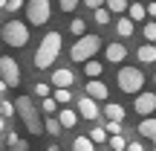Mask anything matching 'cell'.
Listing matches in <instances>:
<instances>
[{
	"label": "cell",
	"mask_w": 156,
	"mask_h": 151,
	"mask_svg": "<svg viewBox=\"0 0 156 151\" xmlns=\"http://www.w3.org/2000/svg\"><path fill=\"white\" fill-rule=\"evenodd\" d=\"M58 55H61V32L52 29V32H46L41 38L38 50H35V58H32V67L35 70H52Z\"/></svg>",
	"instance_id": "1"
},
{
	"label": "cell",
	"mask_w": 156,
	"mask_h": 151,
	"mask_svg": "<svg viewBox=\"0 0 156 151\" xmlns=\"http://www.w3.org/2000/svg\"><path fill=\"white\" fill-rule=\"evenodd\" d=\"M15 113L23 119V125H26V131L32 137L44 134V122H41V116H38V102H35L32 96H17L15 99Z\"/></svg>",
	"instance_id": "2"
},
{
	"label": "cell",
	"mask_w": 156,
	"mask_h": 151,
	"mask_svg": "<svg viewBox=\"0 0 156 151\" xmlns=\"http://www.w3.org/2000/svg\"><path fill=\"white\" fill-rule=\"evenodd\" d=\"M98 50H101V35L87 32V35H81V38H75V44L69 47V58H73L75 64H87V61H93V55Z\"/></svg>",
	"instance_id": "3"
},
{
	"label": "cell",
	"mask_w": 156,
	"mask_h": 151,
	"mask_svg": "<svg viewBox=\"0 0 156 151\" xmlns=\"http://www.w3.org/2000/svg\"><path fill=\"white\" fill-rule=\"evenodd\" d=\"M0 38L6 41L9 47H15V50H23V47L29 44V26L23 21H6L3 26H0Z\"/></svg>",
	"instance_id": "4"
},
{
	"label": "cell",
	"mask_w": 156,
	"mask_h": 151,
	"mask_svg": "<svg viewBox=\"0 0 156 151\" xmlns=\"http://www.w3.org/2000/svg\"><path fill=\"white\" fill-rule=\"evenodd\" d=\"M116 81H119V90H122V93L139 96L142 93V84H145V73H142L139 67H122L119 76H116Z\"/></svg>",
	"instance_id": "5"
},
{
	"label": "cell",
	"mask_w": 156,
	"mask_h": 151,
	"mask_svg": "<svg viewBox=\"0 0 156 151\" xmlns=\"http://www.w3.org/2000/svg\"><path fill=\"white\" fill-rule=\"evenodd\" d=\"M26 21L32 26H44L46 21L52 17V3L49 0H26Z\"/></svg>",
	"instance_id": "6"
},
{
	"label": "cell",
	"mask_w": 156,
	"mask_h": 151,
	"mask_svg": "<svg viewBox=\"0 0 156 151\" xmlns=\"http://www.w3.org/2000/svg\"><path fill=\"white\" fill-rule=\"evenodd\" d=\"M0 81L6 87H20V67L12 55H0Z\"/></svg>",
	"instance_id": "7"
},
{
	"label": "cell",
	"mask_w": 156,
	"mask_h": 151,
	"mask_svg": "<svg viewBox=\"0 0 156 151\" xmlns=\"http://www.w3.org/2000/svg\"><path fill=\"white\" fill-rule=\"evenodd\" d=\"M133 111L139 113L142 119L153 116V113H156V93H153V90H142V93L136 96V102H133Z\"/></svg>",
	"instance_id": "8"
},
{
	"label": "cell",
	"mask_w": 156,
	"mask_h": 151,
	"mask_svg": "<svg viewBox=\"0 0 156 151\" xmlns=\"http://www.w3.org/2000/svg\"><path fill=\"white\" fill-rule=\"evenodd\" d=\"M49 84H52V87H61V90H69L75 84V73L69 67H55L52 76H49Z\"/></svg>",
	"instance_id": "9"
},
{
	"label": "cell",
	"mask_w": 156,
	"mask_h": 151,
	"mask_svg": "<svg viewBox=\"0 0 156 151\" xmlns=\"http://www.w3.org/2000/svg\"><path fill=\"white\" fill-rule=\"evenodd\" d=\"M78 116H84L87 119V122H95V119L101 116V108H98V102H93L90 99V96H81V99H78Z\"/></svg>",
	"instance_id": "10"
},
{
	"label": "cell",
	"mask_w": 156,
	"mask_h": 151,
	"mask_svg": "<svg viewBox=\"0 0 156 151\" xmlns=\"http://www.w3.org/2000/svg\"><path fill=\"white\" fill-rule=\"evenodd\" d=\"M84 96H90L93 102H107L110 90H107V84L101 81V78H93V81H87V84H84Z\"/></svg>",
	"instance_id": "11"
},
{
	"label": "cell",
	"mask_w": 156,
	"mask_h": 151,
	"mask_svg": "<svg viewBox=\"0 0 156 151\" xmlns=\"http://www.w3.org/2000/svg\"><path fill=\"white\" fill-rule=\"evenodd\" d=\"M124 58H127V47H124L122 41H113V44L104 47V61L107 64H122Z\"/></svg>",
	"instance_id": "12"
},
{
	"label": "cell",
	"mask_w": 156,
	"mask_h": 151,
	"mask_svg": "<svg viewBox=\"0 0 156 151\" xmlns=\"http://www.w3.org/2000/svg\"><path fill=\"white\" fill-rule=\"evenodd\" d=\"M55 119H58V125H61L64 131H73L75 125H78V113L73 111V108H58Z\"/></svg>",
	"instance_id": "13"
},
{
	"label": "cell",
	"mask_w": 156,
	"mask_h": 151,
	"mask_svg": "<svg viewBox=\"0 0 156 151\" xmlns=\"http://www.w3.org/2000/svg\"><path fill=\"white\" fill-rule=\"evenodd\" d=\"M101 113L107 116V122H122L127 116V108L119 105V102H107V108H101Z\"/></svg>",
	"instance_id": "14"
},
{
	"label": "cell",
	"mask_w": 156,
	"mask_h": 151,
	"mask_svg": "<svg viewBox=\"0 0 156 151\" xmlns=\"http://www.w3.org/2000/svg\"><path fill=\"white\" fill-rule=\"evenodd\" d=\"M139 137H145V140H153V151H156V116H147L139 122Z\"/></svg>",
	"instance_id": "15"
},
{
	"label": "cell",
	"mask_w": 156,
	"mask_h": 151,
	"mask_svg": "<svg viewBox=\"0 0 156 151\" xmlns=\"http://www.w3.org/2000/svg\"><path fill=\"white\" fill-rule=\"evenodd\" d=\"M133 29H136V23L130 21L127 15L116 21V35H119V38H133Z\"/></svg>",
	"instance_id": "16"
},
{
	"label": "cell",
	"mask_w": 156,
	"mask_h": 151,
	"mask_svg": "<svg viewBox=\"0 0 156 151\" xmlns=\"http://www.w3.org/2000/svg\"><path fill=\"white\" fill-rule=\"evenodd\" d=\"M136 58H139L142 64H153L156 61V47L153 44H142L139 50H136Z\"/></svg>",
	"instance_id": "17"
},
{
	"label": "cell",
	"mask_w": 156,
	"mask_h": 151,
	"mask_svg": "<svg viewBox=\"0 0 156 151\" xmlns=\"http://www.w3.org/2000/svg\"><path fill=\"white\" fill-rule=\"evenodd\" d=\"M84 67V76L93 81V78H101V73H104V61H87V64H81Z\"/></svg>",
	"instance_id": "18"
},
{
	"label": "cell",
	"mask_w": 156,
	"mask_h": 151,
	"mask_svg": "<svg viewBox=\"0 0 156 151\" xmlns=\"http://www.w3.org/2000/svg\"><path fill=\"white\" fill-rule=\"evenodd\" d=\"M52 99H55L58 108H67L69 102H73V90H61V87H55V90H52Z\"/></svg>",
	"instance_id": "19"
},
{
	"label": "cell",
	"mask_w": 156,
	"mask_h": 151,
	"mask_svg": "<svg viewBox=\"0 0 156 151\" xmlns=\"http://www.w3.org/2000/svg\"><path fill=\"white\" fill-rule=\"evenodd\" d=\"M130 0H104V9L110 12V15H122V12H127Z\"/></svg>",
	"instance_id": "20"
},
{
	"label": "cell",
	"mask_w": 156,
	"mask_h": 151,
	"mask_svg": "<svg viewBox=\"0 0 156 151\" xmlns=\"http://www.w3.org/2000/svg\"><path fill=\"white\" fill-rule=\"evenodd\" d=\"M90 142H93V145H104L107 142V131H104V125H95V128H90Z\"/></svg>",
	"instance_id": "21"
},
{
	"label": "cell",
	"mask_w": 156,
	"mask_h": 151,
	"mask_svg": "<svg viewBox=\"0 0 156 151\" xmlns=\"http://www.w3.org/2000/svg\"><path fill=\"white\" fill-rule=\"evenodd\" d=\"M44 131H46L49 137H61V134H64V128L58 125L55 116H46V119H44Z\"/></svg>",
	"instance_id": "22"
},
{
	"label": "cell",
	"mask_w": 156,
	"mask_h": 151,
	"mask_svg": "<svg viewBox=\"0 0 156 151\" xmlns=\"http://www.w3.org/2000/svg\"><path fill=\"white\" fill-rule=\"evenodd\" d=\"M127 12H130L127 17H130L133 23H136V21H145V17H147V12H145V6H142V3H130Z\"/></svg>",
	"instance_id": "23"
},
{
	"label": "cell",
	"mask_w": 156,
	"mask_h": 151,
	"mask_svg": "<svg viewBox=\"0 0 156 151\" xmlns=\"http://www.w3.org/2000/svg\"><path fill=\"white\" fill-rule=\"evenodd\" d=\"M69 32H73L75 38L87 35V21H84V17H73V21H69Z\"/></svg>",
	"instance_id": "24"
},
{
	"label": "cell",
	"mask_w": 156,
	"mask_h": 151,
	"mask_svg": "<svg viewBox=\"0 0 156 151\" xmlns=\"http://www.w3.org/2000/svg\"><path fill=\"white\" fill-rule=\"evenodd\" d=\"M142 35H145L147 44H153V47H156V21H147L145 26H142Z\"/></svg>",
	"instance_id": "25"
},
{
	"label": "cell",
	"mask_w": 156,
	"mask_h": 151,
	"mask_svg": "<svg viewBox=\"0 0 156 151\" xmlns=\"http://www.w3.org/2000/svg\"><path fill=\"white\" fill-rule=\"evenodd\" d=\"M73 151H95V145L90 142V137H75L73 140Z\"/></svg>",
	"instance_id": "26"
},
{
	"label": "cell",
	"mask_w": 156,
	"mask_h": 151,
	"mask_svg": "<svg viewBox=\"0 0 156 151\" xmlns=\"http://www.w3.org/2000/svg\"><path fill=\"white\" fill-rule=\"evenodd\" d=\"M107 145H110V151H124V148H127V140H124V134L107 137Z\"/></svg>",
	"instance_id": "27"
},
{
	"label": "cell",
	"mask_w": 156,
	"mask_h": 151,
	"mask_svg": "<svg viewBox=\"0 0 156 151\" xmlns=\"http://www.w3.org/2000/svg\"><path fill=\"white\" fill-rule=\"evenodd\" d=\"M110 17H113V15H110V12L104 9V6H101V9H95V12H93V21L98 23V26H107V23H110Z\"/></svg>",
	"instance_id": "28"
},
{
	"label": "cell",
	"mask_w": 156,
	"mask_h": 151,
	"mask_svg": "<svg viewBox=\"0 0 156 151\" xmlns=\"http://www.w3.org/2000/svg\"><path fill=\"white\" fill-rule=\"evenodd\" d=\"M35 96H38V99H49V96H52V87L46 81H35Z\"/></svg>",
	"instance_id": "29"
},
{
	"label": "cell",
	"mask_w": 156,
	"mask_h": 151,
	"mask_svg": "<svg viewBox=\"0 0 156 151\" xmlns=\"http://www.w3.org/2000/svg\"><path fill=\"white\" fill-rule=\"evenodd\" d=\"M41 111H44L46 116H55V113H58V105H55V99H52V96H49V99H41Z\"/></svg>",
	"instance_id": "30"
},
{
	"label": "cell",
	"mask_w": 156,
	"mask_h": 151,
	"mask_svg": "<svg viewBox=\"0 0 156 151\" xmlns=\"http://www.w3.org/2000/svg\"><path fill=\"white\" fill-rule=\"evenodd\" d=\"M0 113H3V119L15 116V102H9V99H0Z\"/></svg>",
	"instance_id": "31"
},
{
	"label": "cell",
	"mask_w": 156,
	"mask_h": 151,
	"mask_svg": "<svg viewBox=\"0 0 156 151\" xmlns=\"http://www.w3.org/2000/svg\"><path fill=\"white\" fill-rule=\"evenodd\" d=\"M23 6H26V0H9V3H6V12H9V15H15V12H20Z\"/></svg>",
	"instance_id": "32"
},
{
	"label": "cell",
	"mask_w": 156,
	"mask_h": 151,
	"mask_svg": "<svg viewBox=\"0 0 156 151\" xmlns=\"http://www.w3.org/2000/svg\"><path fill=\"white\" fill-rule=\"evenodd\" d=\"M104 131H107V137H119L122 134V122H107Z\"/></svg>",
	"instance_id": "33"
},
{
	"label": "cell",
	"mask_w": 156,
	"mask_h": 151,
	"mask_svg": "<svg viewBox=\"0 0 156 151\" xmlns=\"http://www.w3.org/2000/svg\"><path fill=\"white\" fill-rule=\"evenodd\" d=\"M78 3H81V0H58L61 12H67V15H69V12H75V6H78Z\"/></svg>",
	"instance_id": "34"
},
{
	"label": "cell",
	"mask_w": 156,
	"mask_h": 151,
	"mask_svg": "<svg viewBox=\"0 0 156 151\" xmlns=\"http://www.w3.org/2000/svg\"><path fill=\"white\" fill-rule=\"evenodd\" d=\"M9 151H29V142H26V140L20 137V140H17L15 145H9Z\"/></svg>",
	"instance_id": "35"
},
{
	"label": "cell",
	"mask_w": 156,
	"mask_h": 151,
	"mask_svg": "<svg viewBox=\"0 0 156 151\" xmlns=\"http://www.w3.org/2000/svg\"><path fill=\"white\" fill-rule=\"evenodd\" d=\"M124 151H145V145H142L139 140H130V142H127V148H124Z\"/></svg>",
	"instance_id": "36"
},
{
	"label": "cell",
	"mask_w": 156,
	"mask_h": 151,
	"mask_svg": "<svg viewBox=\"0 0 156 151\" xmlns=\"http://www.w3.org/2000/svg\"><path fill=\"white\" fill-rule=\"evenodd\" d=\"M17 140H20V137H17V131H6V145H15Z\"/></svg>",
	"instance_id": "37"
},
{
	"label": "cell",
	"mask_w": 156,
	"mask_h": 151,
	"mask_svg": "<svg viewBox=\"0 0 156 151\" xmlns=\"http://www.w3.org/2000/svg\"><path fill=\"white\" fill-rule=\"evenodd\" d=\"M84 6H87V9H101V6H104V0H84Z\"/></svg>",
	"instance_id": "38"
},
{
	"label": "cell",
	"mask_w": 156,
	"mask_h": 151,
	"mask_svg": "<svg viewBox=\"0 0 156 151\" xmlns=\"http://www.w3.org/2000/svg\"><path fill=\"white\" fill-rule=\"evenodd\" d=\"M145 12H147V17H153V21H156V0H151V3L145 6Z\"/></svg>",
	"instance_id": "39"
},
{
	"label": "cell",
	"mask_w": 156,
	"mask_h": 151,
	"mask_svg": "<svg viewBox=\"0 0 156 151\" xmlns=\"http://www.w3.org/2000/svg\"><path fill=\"white\" fill-rule=\"evenodd\" d=\"M46 151H61V145H58V142H52V145H46Z\"/></svg>",
	"instance_id": "40"
},
{
	"label": "cell",
	"mask_w": 156,
	"mask_h": 151,
	"mask_svg": "<svg viewBox=\"0 0 156 151\" xmlns=\"http://www.w3.org/2000/svg\"><path fill=\"white\" fill-rule=\"evenodd\" d=\"M130 3H142V6H147V3H151V0H130Z\"/></svg>",
	"instance_id": "41"
},
{
	"label": "cell",
	"mask_w": 156,
	"mask_h": 151,
	"mask_svg": "<svg viewBox=\"0 0 156 151\" xmlns=\"http://www.w3.org/2000/svg\"><path fill=\"white\" fill-rule=\"evenodd\" d=\"M6 90H9V87H6V84H3V81H0V96H3V93H6Z\"/></svg>",
	"instance_id": "42"
},
{
	"label": "cell",
	"mask_w": 156,
	"mask_h": 151,
	"mask_svg": "<svg viewBox=\"0 0 156 151\" xmlns=\"http://www.w3.org/2000/svg\"><path fill=\"white\" fill-rule=\"evenodd\" d=\"M0 131H6V119L3 116H0Z\"/></svg>",
	"instance_id": "43"
},
{
	"label": "cell",
	"mask_w": 156,
	"mask_h": 151,
	"mask_svg": "<svg viewBox=\"0 0 156 151\" xmlns=\"http://www.w3.org/2000/svg\"><path fill=\"white\" fill-rule=\"evenodd\" d=\"M6 3H9V0H0V9H6Z\"/></svg>",
	"instance_id": "44"
},
{
	"label": "cell",
	"mask_w": 156,
	"mask_h": 151,
	"mask_svg": "<svg viewBox=\"0 0 156 151\" xmlns=\"http://www.w3.org/2000/svg\"><path fill=\"white\" fill-rule=\"evenodd\" d=\"M153 84H156V73H153Z\"/></svg>",
	"instance_id": "45"
},
{
	"label": "cell",
	"mask_w": 156,
	"mask_h": 151,
	"mask_svg": "<svg viewBox=\"0 0 156 151\" xmlns=\"http://www.w3.org/2000/svg\"><path fill=\"white\" fill-rule=\"evenodd\" d=\"M0 116H3V113H0Z\"/></svg>",
	"instance_id": "46"
},
{
	"label": "cell",
	"mask_w": 156,
	"mask_h": 151,
	"mask_svg": "<svg viewBox=\"0 0 156 151\" xmlns=\"http://www.w3.org/2000/svg\"><path fill=\"white\" fill-rule=\"evenodd\" d=\"M0 151H3V148H0Z\"/></svg>",
	"instance_id": "47"
},
{
	"label": "cell",
	"mask_w": 156,
	"mask_h": 151,
	"mask_svg": "<svg viewBox=\"0 0 156 151\" xmlns=\"http://www.w3.org/2000/svg\"><path fill=\"white\" fill-rule=\"evenodd\" d=\"M61 151H64V148H61Z\"/></svg>",
	"instance_id": "48"
}]
</instances>
